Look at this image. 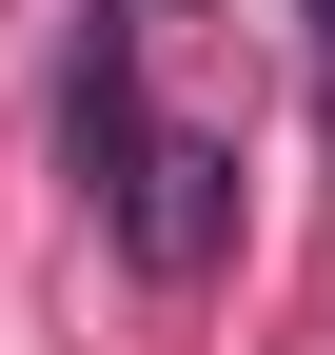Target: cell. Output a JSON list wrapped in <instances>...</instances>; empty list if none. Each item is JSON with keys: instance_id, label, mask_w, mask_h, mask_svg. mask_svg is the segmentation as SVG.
I'll list each match as a JSON object with an SVG mask.
<instances>
[{"instance_id": "2", "label": "cell", "mask_w": 335, "mask_h": 355, "mask_svg": "<svg viewBox=\"0 0 335 355\" xmlns=\"http://www.w3.org/2000/svg\"><path fill=\"white\" fill-rule=\"evenodd\" d=\"M316 79H335V0H316Z\"/></svg>"}, {"instance_id": "1", "label": "cell", "mask_w": 335, "mask_h": 355, "mask_svg": "<svg viewBox=\"0 0 335 355\" xmlns=\"http://www.w3.org/2000/svg\"><path fill=\"white\" fill-rule=\"evenodd\" d=\"M138 40H158V0H99L79 99H60V158H79V198H99V237L138 257V277H217L237 257V139H178V119L138 99Z\"/></svg>"}]
</instances>
